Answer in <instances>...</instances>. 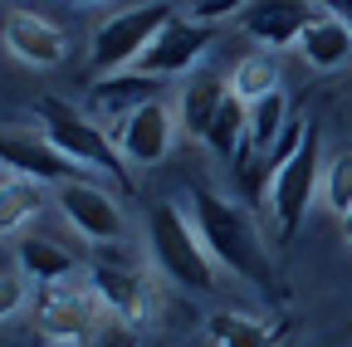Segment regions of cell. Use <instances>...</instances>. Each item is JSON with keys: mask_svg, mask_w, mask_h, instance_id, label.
<instances>
[{"mask_svg": "<svg viewBox=\"0 0 352 347\" xmlns=\"http://www.w3.org/2000/svg\"><path fill=\"white\" fill-rule=\"evenodd\" d=\"M191 221H196V235H201V245H206V254L215 259V265H226L230 274L250 279L254 289H270V284H274L264 240H259L254 221H250L235 201L196 186V191H191Z\"/></svg>", "mask_w": 352, "mask_h": 347, "instance_id": "cell-1", "label": "cell"}, {"mask_svg": "<svg viewBox=\"0 0 352 347\" xmlns=\"http://www.w3.org/2000/svg\"><path fill=\"white\" fill-rule=\"evenodd\" d=\"M147 240H152V259L166 279H176L182 289H196V293H215V259L206 254L201 235H196V221L182 215L176 201H162L152 205V221H147Z\"/></svg>", "mask_w": 352, "mask_h": 347, "instance_id": "cell-2", "label": "cell"}, {"mask_svg": "<svg viewBox=\"0 0 352 347\" xmlns=\"http://www.w3.org/2000/svg\"><path fill=\"white\" fill-rule=\"evenodd\" d=\"M34 113H39L44 137H50L74 166H94V171H103V177H113L122 191L132 186V181H127V161H122L118 142H113V137H108L83 108H74V103H64V98L50 93V98H39V103H34Z\"/></svg>", "mask_w": 352, "mask_h": 347, "instance_id": "cell-3", "label": "cell"}, {"mask_svg": "<svg viewBox=\"0 0 352 347\" xmlns=\"http://www.w3.org/2000/svg\"><path fill=\"white\" fill-rule=\"evenodd\" d=\"M176 20L171 0H147V5H132L113 20H103L94 30V45H88V64L94 74H122V69H138V59L147 54V45Z\"/></svg>", "mask_w": 352, "mask_h": 347, "instance_id": "cell-4", "label": "cell"}, {"mask_svg": "<svg viewBox=\"0 0 352 347\" xmlns=\"http://www.w3.org/2000/svg\"><path fill=\"white\" fill-rule=\"evenodd\" d=\"M314 191H318V127H308V133H303V147L270 177V186H264L270 210H274V221H279L284 235H294V230L303 225Z\"/></svg>", "mask_w": 352, "mask_h": 347, "instance_id": "cell-5", "label": "cell"}, {"mask_svg": "<svg viewBox=\"0 0 352 347\" xmlns=\"http://www.w3.org/2000/svg\"><path fill=\"white\" fill-rule=\"evenodd\" d=\"M318 15H323L318 0H250L245 15H240V25H245L250 39H259V45L274 54L284 45H298L303 30L314 25Z\"/></svg>", "mask_w": 352, "mask_h": 347, "instance_id": "cell-6", "label": "cell"}, {"mask_svg": "<svg viewBox=\"0 0 352 347\" xmlns=\"http://www.w3.org/2000/svg\"><path fill=\"white\" fill-rule=\"evenodd\" d=\"M98 309H103V303H98L94 289L54 284V289H44V298H39V328H44V337H54L59 347H78L88 337V328H94Z\"/></svg>", "mask_w": 352, "mask_h": 347, "instance_id": "cell-7", "label": "cell"}, {"mask_svg": "<svg viewBox=\"0 0 352 347\" xmlns=\"http://www.w3.org/2000/svg\"><path fill=\"white\" fill-rule=\"evenodd\" d=\"M59 210H64V221H69L83 240H94V245L122 240V205H118L113 191H103V186L69 181V186L59 191Z\"/></svg>", "mask_w": 352, "mask_h": 347, "instance_id": "cell-8", "label": "cell"}, {"mask_svg": "<svg viewBox=\"0 0 352 347\" xmlns=\"http://www.w3.org/2000/svg\"><path fill=\"white\" fill-rule=\"evenodd\" d=\"M0 166H10L15 177L39 181V186H69L74 177V161L50 142V137H30V133H0Z\"/></svg>", "mask_w": 352, "mask_h": 347, "instance_id": "cell-9", "label": "cell"}, {"mask_svg": "<svg viewBox=\"0 0 352 347\" xmlns=\"http://www.w3.org/2000/svg\"><path fill=\"white\" fill-rule=\"evenodd\" d=\"M210 45H215V30H210V25H196V20H182V15H176V20L152 39V45H147V54L138 59V74H152V78L186 74Z\"/></svg>", "mask_w": 352, "mask_h": 347, "instance_id": "cell-10", "label": "cell"}, {"mask_svg": "<svg viewBox=\"0 0 352 347\" xmlns=\"http://www.w3.org/2000/svg\"><path fill=\"white\" fill-rule=\"evenodd\" d=\"M171 133H176V117L166 113V103H147V108H138L132 117H122V122H118L113 142H118L122 161L157 166V161L171 152Z\"/></svg>", "mask_w": 352, "mask_h": 347, "instance_id": "cell-11", "label": "cell"}, {"mask_svg": "<svg viewBox=\"0 0 352 347\" xmlns=\"http://www.w3.org/2000/svg\"><path fill=\"white\" fill-rule=\"evenodd\" d=\"M6 45H10V54L20 64H34V69H54L69 54L64 30H54L44 15H30V10H10L6 15Z\"/></svg>", "mask_w": 352, "mask_h": 347, "instance_id": "cell-12", "label": "cell"}, {"mask_svg": "<svg viewBox=\"0 0 352 347\" xmlns=\"http://www.w3.org/2000/svg\"><path fill=\"white\" fill-rule=\"evenodd\" d=\"M147 103H162V83L152 78V74H108V78H98L94 89H88V117H132L138 108H147Z\"/></svg>", "mask_w": 352, "mask_h": 347, "instance_id": "cell-13", "label": "cell"}, {"mask_svg": "<svg viewBox=\"0 0 352 347\" xmlns=\"http://www.w3.org/2000/svg\"><path fill=\"white\" fill-rule=\"evenodd\" d=\"M88 289L98 293V303L108 313H118L122 323H142L152 313V293H147V279H138L122 265H94L88 269Z\"/></svg>", "mask_w": 352, "mask_h": 347, "instance_id": "cell-14", "label": "cell"}, {"mask_svg": "<svg viewBox=\"0 0 352 347\" xmlns=\"http://www.w3.org/2000/svg\"><path fill=\"white\" fill-rule=\"evenodd\" d=\"M298 54L314 64V69H338V64H347V59H352V30H347L333 10H323L314 25L303 30Z\"/></svg>", "mask_w": 352, "mask_h": 347, "instance_id": "cell-15", "label": "cell"}, {"mask_svg": "<svg viewBox=\"0 0 352 347\" xmlns=\"http://www.w3.org/2000/svg\"><path fill=\"white\" fill-rule=\"evenodd\" d=\"M15 259H20V274L34 279L39 289L69 284V274H74V254L59 249L54 240H34V235H25V240L15 245Z\"/></svg>", "mask_w": 352, "mask_h": 347, "instance_id": "cell-16", "label": "cell"}, {"mask_svg": "<svg viewBox=\"0 0 352 347\" xmlns=\"http://www.w3.org/2000/svg\"><path fill=\"white\" fill-rule=\"evenodd\" d=\"M230 89H226V78H215V74H196L186 89H182V127L191 137H206L210 133V122L215 113L226 108Z\"/></svg>", "mask_w": 352, "mask_h": 347, "instance_id": "cell-17", "label": "cell"}, {"mask_svg": "<svg viewBox=\"0 0 352 347\" xmlns=\"http://www.w3.org/2000/svg\"><path fill=\"white\" fill-rule=\"evenodd\" d=\"M220 161H235L245 147H250V103H240L235 93L226 98V108L215 113V122H210V133L201 137Z\"/></svg>", "mask_w": 352, "mask_h": 347, "instance_id": "cell-18", "label": "cell"}, {"mask_svg": "<svg viewBox=\"0 0 352 347\" xmlns=\"http://www.w3.org/2000/svg\"><path fill=\"white\" fill-rule=\"evenodd\" d=\"M284 133H289V103L279 89L270 98L250 103V157H274Z\"/></svg>", "mask_w": 352, "mask_h": 347, "instance_id": "cell-19", "label": "cell"}, {"mask_svg": "<svg viewBox=\"0 0 352 347\" xmlns=\"http://www.w3.org/2000/svg\"><path fill=\"white\" fill-rule=\"evenodd\" d=\"M274 83H279L274 54H270V49H254V54H245V59L235 64V74H230V93H235L240 103H259V98L274 93Z\"/></svg>", "mask_w": 352, "mask_h": 347, "instance_id": "cell-20", "label": "cell"}, {"mask_svg": "<svg viewBox=\"0 0 352 347\" xmlns=\"http://www.w3.org/2000/svg\"><path fill=\"white\" fill-rule=\"evenodd\" d=\"M39 205H44V186L39 181H25V177L0 181V235H10L25 221H34Z\"/></svg>", "mask_w": 352, "mask_h": 347, "instance_id": "cell-21", "label": "cell"}, {"mask_svg": "<svg viewBox=\"0 0 352 347\" xmlns=\"http://www.w3.org/2000/svg\"><path fill=\"white\" fill-rule=\"evenodd\" d=\"M210 342L215 347H270L274 342V328L259 323V318H245V313H210Z\"/></svg>", "mask_w": 352, "mask_h": 347, "instance_id": "cell-22", "label": "cell"}, {"mask_svg": "<svg viewBox=\"0 0 352 347\" xmlns=\"http://www.w3.org/2000/svg\"><path fill=\"white\" fill-rule=\"evenodd\" d=\"M323 201H328L338 215L352 210V157H347V152L328 166V177H323Z\"/></svg>", "mask_w": 352, "mask_h": 347, "instance_id": "cell-23", "label": "cell"}, {"mask_svg": "<svg viewBox=\"0 0 352 347\" xmlns=\"http://www.w3.org/2000/svg\"><path fill=\"white\" fill-rule=\"evenodd\" d=\"M25 303H30V279L25 274H0V323L15 318Z\"/></svg>", "mask_w": 352, "mask_h": 347, "instance_id": "cell-24", "label": "cell"}, {"mask_svg": "<svg viewBox=\"0 0 352 347\" xmlns=\"http://www.w3.org/2000/svg\"><path fill=\"white\" fill-rule=\"evenodd\" d=\"M318 5H328V10H333V15L352 30V0H318Z\"/></svg>", "mask_w": 352, "mask_h": 347, "instance_id": "cell-25", "label": "cell"}, {"mask_svg": "<svg viewBox=\"0 0 352 347\" xmlns=\"http://www.w3.org/2000/svg\"><path fill=\"white\" fill-rule=\"evenodd\" d=\"M342 240H347V245H352V210H347V215H342Z\"/></svg>", "mask_w": 352, "mask_h": 347, "instance_id": "cell-26", "label": "cell"}, {"mask_svg": "<svg viewBox=\"0 0 352 347\" xmlns=\"http://www.w3.org/2000/svg\"><path fill=\"white\" fill-rule=\"evenodd\" d=\"M83 5H94V0H83Z\"/></svg>", "mask_w": 352, "mask_h": 347, "instance_id": "cell-27", "label": "cell"}, {"mask_svg": "<svg viewBox=\"0 0 352 347\" xmlns=\"http://www.w3.org/2000/svg\"><path fill=\"white\" fill-rule=\"evenodd\" d=\"M191 5H196V0H191Z\"/></svg>", "mask_w": 352, "mask_h": 347, "instance_id": "cell-28", "label": "cell"}]
</instances>
